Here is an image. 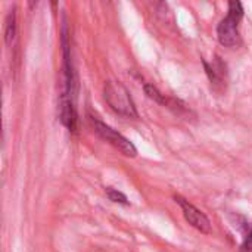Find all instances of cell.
I'll return each instance as SVG.
<instances>
[{"label": "cell", "mask_w": 252, "mask_h": 252, "mask_svg": "<svg viewBox=\"0 0 252 252\" xmlns=\"http://www.w3.org/2000/svg\"><path fill=\"white\" fill-rule=\"evenodd\" d=\"M59 118L61 123L69 130V131H75L77 130V112L74 109V105L71 102V96L68 93H63L61 97V103H59Z\"/></svg>", "instance_id": "obj_5"}, {"label": "cell", "mask_w": 252, "mask_h": 252, "mask_svg": "<svg viewBox=\"0 0 252 252\" xmlns=\"http://www.w3.org/2000/svg\"><path fill=\"white\" fill-rule=\"evenodd\" d=\"M106 195H108V198L112 201V202H117V204H123V205H127L128 204V201H127V196L124 195V193H121L120 190H117V189H112V188H106Z\"/></svg>", "instance_id": "obj_9"}, {"label": "cell", "mask_w": 252, "mask_h": 252, "mask_svg": "<svg viewBox=\"0 0 252 252\" xmlns=\"http://www.w3.org/2000/svg\"><path fill=\"white\" fill-rule=\"evenodd\" d=\"M217 37H219V41L226 47H236L241 44V35L238 31V24L232 22L227 18H224L219 24Z\"/></svg>", "instance_id": "obj_4"}, {"label": "cell", "mask_w": 252, "mask_h": 252, "mask_svg": "<svg viewBox=\"0 0 252 252\" xmlns=\"http://www.w3.org/2000/svg\"><path fill=\"white\" fill-rule=\"evenodd\" d=\"M244 16V7L241 4V1H230L229 3V13H227V19H230L235 24H239V21Z\"/></svg>", "instance_id": "obj_7"}, {"label": "cell", "mask_w": 252, "mask_h": 252, "mask_svg": "<svg viewBox=\"0 0 252 252\" xmlns=\"http://www.w3.org/2000/svg\"><path fill=\"white\" fill-rule=\"evenodd\" d=\"M174 199L180 205L186 221L192 227H195L196 230H199L202 233H211V223L202 211H199L195 205H192L189 201H186L182 196H174Z\"/></svg>", "instance_id": "obj_3"}, {"label": "cell", "mask_w": 252, "mask_h": 252, "mask_svg": "<svg viewBox=\"0 0 252 252\" xmlns=\"http://www.w3.org/2000/svg\"><path fill=\"white\" fill-rule=\"evenodd\" d=\"M16 35V12L15 7H12L4 19V41L6 44H10Z\"/></svg>", "instance_id": "obj_6"}, {"label": "cell", "mask_w": 252, "mask_h": 252, "mask_svg": "<svg viewBox=\"0 0 252 252\" xmlns=\"http://www.w3.org/2000/svg\"><path fill=\"white\" fill-rule=\"evenodd\" d=\"M145 93L149 99H152L154 102L159 103V105H168V100L167 97L152 84H145Z\"/></svg>", "instance_id": "obj_8"}, {"label": "cell", "mask_w": 252, "mask_h": 252, "mask_svg": "<svg viewBox=\"0 0 252 252\" xmlns=\"http://www.w3.org/2000/svg\"><path fill=\"white\" fill-rule=\"evenodd\" d=\"M103 97L117 114L127 118H137V111L131 96L121 83L106 81L103 86Z\"/></svg>", "instance_id": "obj_1"}, {"label": "cell", "mask_w": 252, "mask_h": 252, "mask_svg": "<svg viewBox=\"0 0 252 252\" xmlns=\"http://www.w3.org/2000/svg\"><path fill=\"white\" fill-rule=\"evenodd\" d=\"M244 248H245L247 251H252V230L250 232V235L247 236L245 242H244Z\"/></svg>", "instance_id": "obj_10"}, {"label": "cell", "mask_w": 252, "mask_h": 252, "mask_svg": "<svg viewBox=\"0 0 252 252\" xmlns=\"http://www.w3.org/2000/svg\"><path fill=\"white\" fill-rule=\"evenodd\" d=\"M90 121H92V126H93L94 131L102 139H105L108 143H111L115 149H118L123 155L130 157V158H134L136 157L137 151H136L134 145L130 140H127L123 134H120L118 131H115L114 128H111L109 126H106L105 123H102L100 120H97L94 117H92Z\"/></svg>", "instance_id": "obj_2"}]
</instances>
